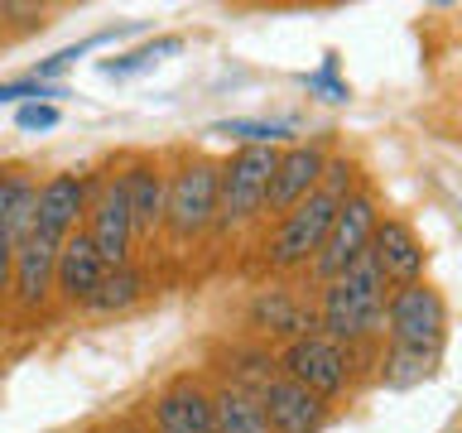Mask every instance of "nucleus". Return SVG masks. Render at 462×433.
<instances>
[{"instance_id": "nucleus-19", "label": "nucleus", "mask_w": 462, "mask_h": 433, "mask_svg": "<svg viewBox=\"0 0 462 433\" xmlns=\"http://www.w3.org/2000/svg\"><path fill=\"white\" fill-rule=\"evenodd\" d=\"M34 193L39 188L24 173H0V236L20 241L34 226Z\"/></svg>"}, {"instance_id": "nucleus-28", "label": "nucleus", "mask_w": 462, "mask_h": 433, "mask_svg": "<svg viewBox=\"0 0 462 433\" xmlns=\"http://www.w3.org/2000/svg\"><path fill=\"white\" fill-rule=\"evenodd\" d=\"M10 260H14V241L0 236V299L10 294Z\"/></svg>"}, {"instance_id": "nucleus-15", "label": "nucleus", "mask_w": 462, "mask_h": 433, "mask_svg": "<svg viewBox=\"0 0 462 433\" xmlns=\"http://www.w3.org/2000/svg\"><path fill=\"white\" fill-rule=\"evenodd\" d=\"M121 188H125V207H130L135 236H154V226L164 222V173L150 159H140V164H130L121 173Z\"/></svg>"}, {"instance_id": "nucleus-24", "label": "nucleus", "mask_w": 462, "mask_h": 433, "mask_svg": "<svg viewBox=\"0 0 462 433\" xmlns=\"http://www.w3.org/2000/svg\"><path fill=\"white\" fill-rule=\"evenodd\" d=\"M53 125H58V106H49V101L20 106V130H53Z\"/></svg>"}, {"instance_id": "nucleus-3", "label": "nucleus", "mask_w": 462, "mask_h": 433, "mask_svg": "<svg viewBox=\"0 0 462 433\" xmlns=\"http://www.w3.org/2000/svg\"><path fill=\"white\" fill-rule=\"evenodd\" d=\"M274 154L270 144H245L217 169V222L222 226H236L245 216H255L265 207V188H270V173H274Z\"/></svg>"}, {"instance_id": "nucleus-27", "label": "nucleus", "mask_w": 462, "mask_h": 433, "mask_svg": "<svg viewBox=\"0 0 462 433\" xmlns=\"http://www.w3.org/2000/svg\"><path fill=\"white\" fill-rule=\"evenodd\" d=\"M97 43V39H92ZM92 43H78V49H63V53H58V58H49V63H39V78L34 82H43V78H53V72H63V68H72V63H78V58L87 53V49H92Z\"/></svg>"}, {"instance_id": "nucleus-11", "label": "nucleus", "mask_w": 462, "mask_h": 433, "mask_svg": "<svg viewBox=\"0 0 462 433\" xmlns=\"http://www.w3.org/2000/svg\"><path fill=\"white\" fill-rule=\"evenodd\" d=\"M323 150L318 144H294L274 159V173H270V188H265V207L270 212H289L294 202H303L323 179Z\"/></svg>"}, {"instance_id": "nucleus-4", "label": "nucleus", "mask_w": 462, "mask_h": 433, "mask_svg": "<svg viewBox=\"0 0 462 433\" xmlns=\"http://www.w3.org/2000/svg\"><path fill=\"white\" fill-rule=\"evenodd\" d=\"M375 222H381V216H375V202L366 193H346L337 216H332V226H328V236H323V245H318V255H313V274H318V280L332 284L342 270H352L356 260L366 255Z\"/></svg>"}, {"instance_id": "nucleus-23", "label": "nucleus", "mask_w": 462, "mask_h": 433, "mask_svg": "<svg viewBox=\"0 0 462 433\" xmlns=\"http://www.w3.org/2000/svg\"><path fill=\"white\" fill-rule=\"evenodd\" d=\"M159 53H179V39H159V43H150V49H140L130 58H116V63H106V78H125V72L150 68V63H159Z\"/></svg>"}, {"instance_id": "nucleus-29", "label": "nucleus", "mask_w": 462, "mask_h": 433, "mask_svg": "<svg viewBox=\"0 0 462 433\" xmlns=\"http://www.w3.org/2000/svg\"><path fill=\"white\" fill-rule=\"evenodd\" d=\"M121 433H140V428H121Z\"/></svg>"}, {"instance_id": "nucleus-9", "label": "nucleus", "mask_w": 462, "mask_h": 433, "mask_svg": "<svg viewBox=\"0 0 462 433\" xmlns=\"http://www.w3.org/2000/svg\"><path fill=\"white\" fill-rule=\"evenodd\" d=\"M92 251L101 255L106 270H121L130 265V241H135V226H130V207H125V188L121 179L106 183L92 202V231H87Z\"/></svg>"}, {"instance_id": "nucleus-8", "label": "nucleus", "mask_w": 462, "mask_h": 433, "mask_svg": "<svg viewBox=\"0 0 462 433\" xmlns=\"http://www.w3.org/2000/svg\"><path fill=\"white\" fill-rule=\"evenodd\" d=\"M255 404L260 414H265L270 433H318L328 419V404L313 395V390H303L294 381H265L255 390Z\"/></svg>"}, {"instance_id": "nucleus-12", "label": "nucleus", "mask_w": 462, "mask_h": 433, "mask_svg": "<svg viewBox=\"0 0 462 433\" xmlns=\"http://www.w3.org/2000/svg\"><path fill=\"white\" fill-rule=\"evenodd\" d=\"M366 255L375 260V270H381L385 280H395V284H414L419 274H424V245H419V236L400 222V216L375 222Z\"/></svg>"}, {"instance_id": "nucleus-1", "label": "nucleus", "mask_w": 462, "mask_h": 433, "mask_svg": "<svg viewBox=\"0 0 462 433\" xmlns=\"http://www.w3.org/2000/svg\"><path fill=\"white\" fill-rule=\"evenodd\" d=\"M385 318V274L375 270L371 255H361L352 270H342L332 284H323V309H318V323H323L328 342H361L381 327Z\"/></svg>"}, {"instance_id": "nucleus-20", "label": "nucleus", "mask_w": 462, "mask_h": 433, "mask_svg": "<svg viewBox=\"0 0 462 433\" xmlns=\"http://www.w3.org/2000/svg\"><path fill=\"white\" fill-rule=\"evenodd\" d=\"M140 294H144V274L130 270V265H121V270H106V274H101V284H97V294H92V303H87V309H97V313H121V309H130Z\"/></svg>"}, {"instance_id": "nucleus-17", "label": "nucleus", "mask_w": 462, "mask_h": 433, "mask_svg": "<svg viewBox=\"0 0 462 433\" xmlns=\"http://www.w3.org/2000/svg\"><path fill=\"white\" fill-rule=\"evenodd\" d=\"M251 318H255V323L265 327V332H280V337H294V342L309 337V332L318 327L313 313L299 309V303L289 299L284 289H270V294H260V299L251 303Z\"/></svg>"}, {"instance_id": "nucleus-10", "label": "nucleus", "mask_w": 462, "mask_h": 433, "mask_svg": "<svg viewBox=\"0 0 462 433\" xmlns=\"http://www.w3.org/2000/svg\"><path fill=\"white\" fill-rule=\"evenodd\" d=\"M87 212V179L78 173H58L49 179L34 193V236L63 245V236H72V226H78V216Z\"/></svg>"}, {"instance_id": "nucleus-25", "label": "nucleus", "mask_w": 462, "mask_h": 433, "mask_svg": "<svg viewBox=\"0 0 462 433\" xmlns=\"http://www.w3.org/2000/svg\"><path fill=\"white\" fill-rule=\"evenodd\" d=\"M24 97H63V92H58V87H43V82H34V78H29V82H5V87H0V101H24Z\"/></svg>"}, {"instance_id": "nucleus-30", "label": "nucleus", "mask_w": 462, "mask_h": 433, "mask_svg": "<svg viewBox=\"0 0 462 433\" xmlns=\"http://www.w3.org/2000/svg\"><path fill=\"white\" fill-rule=\"evenodd\" d=\"M0 24H5V14H0Z\"/></svg>"}, {"instance_id": "nucleus-7", "label": "nucleus", "mask_w": 462, "mask_h": 433, "mask_svg": "<svg viewBox=\"0 0 462 433\" xmlns=\"http://www.w3.org/2000/svg\"><path fill=\"white\" fill-rule=\"evenodd\" d=\"M280 366H284V381L313 390L318 400L337 395V390L346 385V352L337 342H328L323 332H309V337L289 342V352L280 356Z\"/></svg>"}, {"instance_id": "nucleus-21", "label": "nucleus", "mask_w": 462, "mask_h": 433, "mask_svg": "<svg viewBox=\"0 0 462 433\" xmlns=\"http://www.w3.org/2000/svg\"><path fill=\"white\" fill-rule=\"evenodd\" d=\"M433 361H439V356H429V352H395V346H390V356H385V385H414V381H424V375L433 371Z\"/></svg>"}, {"instance_id": "nucleus-18", "label": "nucleus", "mask_w": 462, "mask_h": 433, "mask_svg": "<svg viewBox=\"0 0 462 433\" xmlns=\"http://www.w3.org/2000/svg\"><path fill=\"white\" fill-rule=\"evenodd\" d=\"M212 433H270V424H265V414H260L251 390L226 385L212 400Z\"/></svg>"}, {"instance_id": "nucleus-13", "label": "nucleus", "mask_w": 462, "mask_h": 433, "mask_svg": "<svg viewBox=\"0 0 462 433\" xmlns=\"http://www.w3.org/2000/svg\"><path fill=\"white\" fill-rule=\"evenodd\" d=\"M101 274H106V265H101V255L92 251L87 231L63 236V245H58V255H53V289L58 294L68 303H92Z\"/></svg>"}, {"instance_id": "nucleus-14", "label": "nucleus", "mask_w": 462, "mask_h": 433, "mask_svg": "<svg viewBox=\"0 0 462 433\" xmlns=\"http://www.w3.org/2000/svg\"><path fill=\"white\" fill-rule=\"evenodd\" d=\"M53 255H58V245L34 236V231H24V236L14 241L10 289H14V299H20L24 309H39V303L49 299V289H53Z\"/></svg>"}, {"instance_id": "nucleus-22", "label": "nucleus", "mask_w": 462, "mask_h": 433, "mask_svg": "<svg viewBox=\"0 0 462 433\" xmlns=\"http://www.w3.org/2000/svg\"><path fill=\"white\" fill-rule=\"evenodd\" d=\"M217 135H236V140H245V144H270L274 150V140L280 135H289V125H280V121H222L217 125Z\"/></svg>"}, {"instance_id": "nucleus-5", "label": "nucleus", "mask_w": 462, "mask_h": 433, "mask_svg": "<svg viewBox=\"0 0 462 433\" xmlns=\"http://www.w3.org/2000/svg\"><path fill=\"white\" fill-rule=\"evenodd\" d=\"M342 207V198L337 193H328V188H313L303 202H294L284 216V226H280V236H274L270 245V260L280 270H294V265H309V260L318 255V245H323L328 236V226H332V216H337Z\"/></svg>"}, {"instance_id": "nucleus-16", "label": "nucleus", "mask_w": 462, "mask_h": 433, "mask_svg": "<svg viewBox=\"0 0 462 433\" xmlns=\"http://www.w3.org/2000/svg\"><path fill=\"white\" fill-rule=\"evenodd\" d=\"M159 433H212V400L198 385H173L154 400Z\"/></svg>"}, {"instance_id": "nucleus-6", "label": "nucleus", "mask_w": 462, "mask_h": 433, "mask_svg": "<svg viewBox=\"0 0 462 433\" xmlns=\"http://www.w3.org/2000/svg\"><path fill=\"white\" fill-rule=\"evenodd\" d=\"M164 222L179 241H193L198 231L217 222V169L212 164H183L164 188Z\"/></svg>"}, {"instance_id": "nucleus-2", "label": "nucleus", "mask_w": 462, "mask_h": 433, "mask_svg": "<svg viewBox=\"0 0 462 433\" xmlns=\"http://www.w3.org/2000/svg\"><path fill=\"white\" fill-rule=\"evenodd\" d=\"M381 323H385L395 352H429V356H439L443 332H448L443 294H439V289H429L424 280L400 284L395 294L385 299V318H381Z\"/></svg>"}, {"instance_id": "nucleus-26", "label": "nucleus", "mask_w": 462, "mask_h": 433, "mask_svg": "<svg viewBox=\"0 0 462 433\" xmlns=\"http://www.w3.org/2000/svg\"><path fill=\"white\" fill-rule=\"evenodd\" d=\"M332 72H337V58H328L323 72H313V78H309V87H313V92H328V101H346V87L332 82Z\"/></svg>"}]
</instances>
